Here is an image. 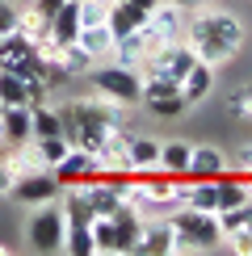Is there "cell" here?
Returning a JSON list of instances; mask_svg holds the SVG:
<instances>
[{
    "mask_svg": "<svg viewBox=\"0 0 252 256\" xmlns=\"http://www.w3.org/2000/svg\"><path fill=\"white\" fill-rule=\"evenodd\" d=\"M185 46L194 50L202 63H210V68H223L227 59H236L240 42H244V26H240V17L223 13V8H189L185 17Z\"/></svg>",
    "mask_w": 252,
    "mask_h": 256,
    "instance_id": "1",
    "label": "cell"
},
{
    "mask_svg": "<svg viewBox=\"0 0 252 256\" xmlns=\"http://www.w3.org/2000/svg\"><path fill=\"white\" fill-rule=\"evenodd\" d=\"M88 231H92V244H97V252H105V256H130V252H139L143 218L122 202L114 214L92 218V222H88Z\"/></svg>",
    "mask_w": 252,
    "mask_h": 256,
    "instance_id": "2",
    "label": "cell"
},
{
    "mask_svg": "<svg viewBox=\"0 0 252 256\" xmlns=\"http://www.w3.org/2000/svg\"><path fill=\"white\" fill-rule=\"evenodd\" d=\"M176 231V252H210L223 244V231H218V214H206V210H194V206H181L168 214Z\"/></svg>",
    "mask_w": 252,
    "mask_h": 256,
    "instance_id": "3",
    "label": "cell"
},
{
    "mask_svg": "<svg viewBox=\"0 0 252 256\" xmlns=\"http://www.w3.org/2000/svg\"><path fill=\"white\" fill-rule=\"evenodd\" d=\"M88 80H92V88H97V92L114 97L118 105H126V110H134V105L143 101V72L139 68H122V63L101 59V63H92V68H88Z\"/></svg>",
    "mask_w": 252,
    "mask_h": 256,
    "instance_id": "4",
    "label": "cell"
},
{
    "mask_svg": "<svg viewBox=\"0 0 252 256\" xmlns=\"http://www.w3.org/2000/svg\"><path fill=\"white\" fill-rule=\"evenodd\" d=\"M34 214L26 218V244L34 252H63V240H68V214H63V202H42V206H30Z\"/></svg>",
    "mask_w": 252,
    "mask_h": 256,
    "instance_id": "5",
    "label": "cell"
},
{
    "mask_svg": "<svg viewBox=\"0 0 252 256\" xmlns=\"http://www.w3.org/2000/svg\"><path fill=\"white\" fill-rule=\"evenodd\" d=\"M185 17H189L185 4H176V0H160V4L147 13V21H143L147 50L156 55V50L168 46V42H181V38H185Z\"/></svg>",
    "mask_w": 252,
    "mask_h": 256,
    "instance_id": "6",
    "label": "cell"
},
{
    "mask_svg": "<svg viewBox=\"0 0 252 256\" xmlns=\"http://www.w3.org/2000/svg\"><path fill=\"white\" fill-rule=\"evenodd\" d=\"M139 105H147L156 118H181L189 110L181 88H176L172 80H160V76H143V101Z\"/></svg>",
    "mask_w": 252,
    "mask_h": 256,
    "instance_id": "7",
    "label": "cell"
},
{
    "mask_svg": "<svg viewBox=\"0 0 252 256\" xmlns=\"http://www.w3.org/2000/svg\"><path fill=\"white\" fill-rule=\"evenodd\" d=\"M92 160H97V168L105 176H130L134 164H130V134L122 130V126H114L110 134H105V143L92 152Z\"/></svg>",
    "mask_w": 252,
    "mask_h": 256,
    "instance_id": "8",
    "label": "cell"
},
{
    "mask_svg": "<svg viewBox=\"0 0 252 256\" xmlns=\"http://www.w3.org/2000/svg\"><path fill=\"white\" fill-rule=\"evenodd\" d=\"M63 194L59 180L50 176V168H42V172H26L13 180V189H8V198L21 202V206H42V202H55Z\"/></svg>",
    "mask_w": 252,
    "mask_h": 256,
    "instance_id": "9",
    "label": "cell"
},
{
    "mask_svg": "<svg viewBox=\"0 0 252 256\" xmlns=\"http://www.w3.org/2000/svg\"><path fill=\"white\" fill-rule=\"evenodd\" d=\"M50 176L59 180V189H72V185H84V180L101 176V168H97V160H92L88 152H80V147H68V156H63L59 164L50 168Z\"/></svg>",
    "mask_w": 252,
    "mask_h": 256,
    "instance_id": "10",
    "label": "cell"
},
{
    "mask_svg": "<svg viewBox=\"0 0 252 256\" xmlns=\"http://www.w3.org/2000/svg\"><path fill=\"white\" fill-rule=\"evenodd\" d=\"M227 172V156L218 152V147H194L189 152V168H185V176L189 180H218Z\"/></svg>",
    "mask_w": 252,
    "mask_h": 256,
    "instance_id": "11",
    "label": "cell"
},
{
    "mask_svg": "<svg viewBox=\"0 0 252 256\" xmlns=\"http://www.w3.org/2000/svg\"><path fill=\"white\" fill-rule=\"evenodd\" d=\"M139 252L147 256H168L176 252V231L168 218H147L143 222V236H139Z\"/></svg>",
    "mask_w": 252,
    "mask_h": 256,
    "instance_id": "12",
    "label": "cell"
},
{
    "mask_svg": "<svg viewBox=\"0 0 252 256\" xmlns=\"http://www.w3.org/2000/svg\"><path fill=\"white\" fill-rule=\"evenodd\" d=\"M176 88H181V97H185V105H202V101L210 97V88H214V68H210V63H202V59H198L194 68H189L185 76H181V84H176Z\"/></svg>",
    "mask_w": 252,
    "mask_h": 256,
    "instance_id": "13",
    "label": "cell"
},
{
    "mask_svg": "<svg viewBox=\"0 0 252 256\" xmlns=\"http://www.w3.org/2000/svg\"><path fill=\"white\" fill-rule=\"evenodd\" d=\"M0 122H4V143L34 138V114H30V105H0Z\"/></svg>",
    "mask_w": 252,
    "mask_h": 256,
    "instance_id": "14",
    "label": "cell"
},
{
    "mask_svg": "<svg viewBox=\"0 0 252 256\" xmlns=\"http://www.w3.org/2000/svg\"><path fill=\"white\" fill-rule=\"evenodd\" d=\"M152 55L147 50V38H143V26L134 30V34H122L114 38V50H110V63H122V68H139V63Z\"/></svg>",
    "mask_w": 252,
    "mask_h": 256,
    "instance_id": "15",
    "label": "cell"
},
{
    "mask_svg": "<svg viewBox=\"0 0 252 256\" xmlns=\"http://www.w3.org/2000/svg\"><path fill=\"white\" fill-rule=\"evenodd\" d=\"M46 38L55 42V46H68V42L80 38V8H76V0H63V8L50 17V34Z\"/></svg>",
    "mask_w": 252,
    "mask_h": 256,
    "instance_id": "16",
    "label": "cell"
},
{
    "mask_svg": "<svg viewBox=\"0 0 252 256\" xmlns=\"http://www.w3.org/2000/svg\"><path fill=\"white\" fill-rule=\"evenodd\" d=\"M130 164L134 172H160V143L152 134H130Z\"/></svg>",
    "mask_w": 252,
    "mask_h": 256,
    "instance_id": "17",
    "label": "cell"
},
{
    "mask_svg": "<svg viewBox=\"0 0 252 256\" xmlns=\"http://www.w3.org/2000/svg\"><path fill=\"white\" fill-rule=\"evenodd\" d=\"M76 42L101 63V59H110V50H114V30H110V26H84Z\"/></svg>",
    "mask_w": 252,
    "mask_h": 256,
    "instance_id": "18",
    "label": "cell"
},
{
    "mask_svg": "<svg viewBox=\"0 0 252 256\" xmlns=\"http://www.w3.org/2000/svg\"><path fill=\"white\" fill-rule=\"evenodd\" d=\"M55 63L68 72V76H88V68H92L97 59H92L88 50L80 46V42H68V46H59V50H55Z\"/></svg>",
    "mask_w": 252,
    "mask_h": 256,
    "instance_id": "19",
    "label": "cell"
},
{
    "mask_svg": "<svg viewBox=\"0 0 252 256\" xmlns=\"http://www.w3.org/2000/svg\"><path fill=\"white\" fill-rule=\"evenodd\" d=\"M63 214H68V227H88L92 222V210H88V202H84V189L80 185H72V189H63Z\"/></svg>",
    "mask_w": 252,
    "mask_h": 256,
    "instance_id": "20",
    "label": "cell"
},
{
    "mask_svg": "<svg viewBox=\"0 0 252 256\" xmlns=\"http://www.w3.org/2000/svg\"><path fill=\"white\" fill-rule=\"evenodd\" d=\"M189 152L194 147L189 143H160V172H172V176H185V168H189Z\"/></svg>",
    "mask_w": 252,
    "mask_h": 256,
    "instance_id": "21",
    "label": "cell"
},
{
    "mask_svg": "<svg viewBox=\"0 0 252 256\" xmlns=\"http://www.w3.org/2000/svg\"><path fill=\"white\" fill-rule=\"evenodd\" d=\"M189 206L206 210V214H218V185H214V180H194V189H189Z\"/></svg>",
    "mask_w": 252,
    "mask_h": 256,
    "instance_id": "22",
    "label": "cell"
},
{
    "mask_svg": "<svg viewBox=\"0 0 252 256\" xmlns=\"http://www.w3.org/2000/svg\"><path fill=\"white\" fill-rule=\"evenodd\" d=\"M0 105H30L26 101V80L17 72H4V68H0Z\"/></svg>",
    "mask_w": 252,
    "mask_h": 256,
    "instance_id": "23",
    "label": "cell"
},
{
    "mask_svg": "<svg viewBox=\"0 0 252 256\" xmlns=\"http://www.w3.org/2000/svg\"><path fill=\"white\" fill-rule=\"evenodd\" d=\"M244 206H248V218L244 222H240V227L236 231H227V244H231V252H236V256H252V198L244 202Z\"/></svg>",
    "mask_w": 252,
    "mask_h": 256,
    "instance_id": "24",
    "label": "cell"
},
{
    "mask_svg": "<svg viewBox=\"0 0 252 256\" xmlns=\"http://www.w3.org/2000/svg\"><path fill=\"white\" fill-rule=\"evenodd\" d=\"M17 34H26L30 42H38V38H46V34H50V21H46V17H38L34 8H26V13H17Z\"/></svg>",
    "mask_w": 252,
    "mask_h": 256,
    "instance_id": "25",
    "label": "cell"
},
{
    "mask_svg": "<svg viewBox=\"0 0 252 256\" xmlns=\"http://www.w3.org/2000/svg\"><path fill=\"white\" fill-rule=\"evenodd\" d=\"M63 252H72V256H92V252H97V244H92V231H88V227H68Z\"/></svg>",
    "mask_w": 252,
    "mask_h": 256,
    "instance_id": "26",
    "label": "cell"
},
{
    "mask_svg": "<svg viewBox=\"0 0 252 256\" xmlns=\"http://www.w3.org/2000/svg\"><path fill=\"white\" fill-rule=\"evenodd\" d=\"M34 143H38V156H42V164H46V168H55L59 160L68 156V138H63V134H50V138H34Z\"/></svg>",
    "mask_w": 252,
    "mask_h": 256,
    "instance_id": "27",
    "label": "cell"
},
{
    "mask_svg": "<svg viewBox=\"0 0 252 256\" xmlns=\"http://www.w3.org/2000/svg\"><path fill=\"white\" fill-rule=\"evenodd\" d=\"M227 114H231V118H248V122H252V84H244V88H231Z\"/></svg>",
    "mask_w": 252,
    "mask_h": 256,
    "instance_id": "28",
    "label": "cell"
},
{
    "mask_svg": "<svg viewBox=\"0 0 252 256\" xmlns=\"http://www.w3.org/2000/svg\"><path fill=\"white\" fill-rule=\"evenodd\" d=\"M17 13H21V8H13L8 0H0V34H8V30H17Z\"/></svg>",
    "mask_w": 252,
    "mask_h": 256,
    "instance_id": "29",
    "label": "cell"
},
{
    "mask_svg": "<svg viewBox=\"0 0 252 256\" xmlns=\"http://www.w3.org/2000/svg\"><path fill=\"white\" fill-rule=\"evenodd\" d=\"M30 8H34L38 17H46V21H50V17H55L59 8H63V0H34V4H30Z\"/></svg>",
    "mask_w": 252,
    "mask_h": 256,
    "instance_id": "30",
    "label": "cell"
},
{
    "mask_svg": "<svg viewBox=\"0 0 252 256\" xmlns=\"http://www.w3.org/2000/svg\"><path fill=\"white\" fill-rule=\"evenodd\" d=\"M13 180H17V172L4 164V156H0V194H8V189H13Z\"/></svg>",
    "mask_w": 252,
    "mask_h": 256,
    "instance_id": "31",
    "label": "cell"
},
{
    "mask_svg": "<svg viewBox=\"0 0 252 256\" xmlns=\"http://www.w3.org/2000/svg\"><path fill=\"white\" fill-rule=\"evenodd\" d=\"M236 168H244V172L252 176V143H244V147L236 152Z\"/></svg>",
    "mask_w": 252,
    "mask_h": 256,
    "instance_id": "32",
    "label": "cell"
},
{
    "mask_svg": "<svg viewBox=\"0 0 252 256\" xmlns=\"http://www.w3.org/2000/svg\"><path fill=\"white\" fill-rule=\"evenodd\" d=\"M176 4H185V8H198V4H206V0H176Z\"/></svg>",
    "mask_w": 252,
    "mask_h": 256,
    "instance_id": "33",
    "label": "cell"
},
{
    "mask_svg": "<svg viewBox=\"0 0 252 256\" xmlns=\"http://www.w3.org/2000/svg\"><path fill=\"white\" fill-rule=\"evenodd\" d=\"M0 147H4V122H0Z\"/></svg>",
    "mask_w": 252,
    "mask_h": 256,
    "instance_id": "34",
    "label": "cell"
}]
</instances>
